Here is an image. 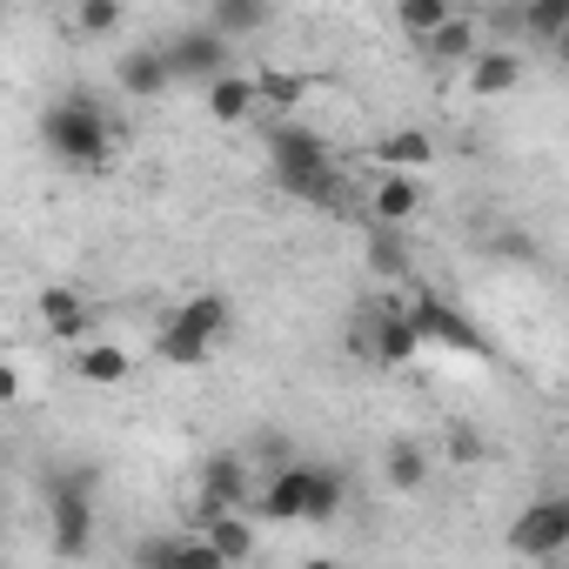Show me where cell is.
I'll list each match as a JSON object with an SVG mask.
<instances>
[{
	"mask_svg": "<svg viewBox=\"0 0 569 569\" xmlns=\"http://www.w3.org/2000/svg\"><path fill=\"white\" fill-rule=\"evenodd\" d=\"M248 81H254V108H302L316 94V81L296 68H248Z\"/></svg>",
	"mask_w": 569,
	"mask_h": 569,
	"instance_id": "obj_18",
	"label": "cell"
},
{
	"mask_svg": "<svg viewBox=\"0 0 569 569\" xmlns=\"http://www.w3.org/2000/svg\"><path fill=\"white\" fill-rule=\"evenodd\" d=\"M161 61H168V74L174 81H221V74H234V48L221 41V34H208L201 21L194 28H181L174 41H161Z\"/></svg>",
	"mask_w": 569,
	"mask_h": 569,
	"instance_id": "obj_6",
	"label": "cell"
},
{
	"mask_svg": "<svg viewBox=\"0 0 569 569\" xmlns=\"http://www.w3.org/2000/svg\"><path fill=\"white\" fill-rule=\"evenodd\" d=\"M168 322H174L181 336H194V342H208V349H214V342L228 336L234 309H228V296H188V302H181V309H174Z\"/></svg>",
	"mask_w": 569,
	"mask_h": 569,
	"instance_id": "obj_17",
	"label": "cell"
},
{
	"mask_svg": "<svg viewBox=\"0 0 569 569\" xmlns=\"http://www.w3.org/2000/svg\"><path fill=\"white\" fill-rule=\"evenodd\" d=\"M369 261H376V274H389V281H396V274H409V248H402V234H396V228H382V234L369 241Z\"/></svg>",
	"mask_w": 569,
	"mask_h": 569,
	"instance_id": "obj_28",
	"label": "cell"
},
{
	"mask_svg": "<svg viewBox=\"0 0 569 569\" xmlns=\"http://www.w3.org/2000/svg\"><path fill=\"white\" fill-rule=\"evenodd\" d=\"M268 168H274V181L289 188L296 201L349 208V174H342L336 148H329L316 128H302V121H274V128H268Z\"/></svg>",
	"mask_w": 569,
	"mask_h": 569,
	"instance_id": "obj_1",
	"label": "cell"
},
{
	"mask_svg": "<svg viewBox=\"0 0 569 569\" xmlns=\"http://www.w3.org/2000/svg\"><path fill=\"white\" fill-rule=\"evenodd\" d=\"M449 14H456L449 0H402V8H396V28H402V34H416V41H429Z\"/></svg>",
	"mask_w": 569,
	"mask_h": 569,
	"instance_id": "obj_26",
	"label": "cell"
},
{
	"mask_svg": "<svg viewBox=\"0 0 569 569\" xmlns=\"http://www.w3.org/2000/svg\"><path fill=\"white\" fill-rule=\"evenodd\" d=\"M194 536H201V542H208V549H214V556H221L228 569L254 556V516H208V522H201Z\"/></svg>",
	"mask_w": 569,
	"mask_h": 569,
	"instance_id": "obj_19",
	"label": "cell"
},
{
	"mask_svg": "<svg viewBox=\"0 0 569 569\" xmlns=\"http://www.w3.org/2000/svg\"><path fill=\"white\" fill-rule=\"evenodd\" d=\"M248 496H254L248 456L221 449V456L201 462V522H208V516H248Z\"/></svg>",
	"mask_w": 569,
	"mask_h": 569,
	"instance_id": "obj_8",
	"label": "cell"
},
{
	"mask_svg": "<svg viewBox=\"0 0 569 569\" xmlns=\"http://www.w3.org/2000/svg\"><path fill=\"white\" fill-rule=\"evenodd\" d=\"M522 74H529V61H522L516 48H482V54L462 68V88H469L476 101H496V94H516Z\"/></svg>",
	"mask_w": 569,
	"mask_h": 569,
	"instance_id": "obj_10",
	"label": "cell"
},
{
	"mask_svg": "<svg viewBox=\"0 0 569 569\" xmlns=\"http://www.w3.org/2000/svg\"><path fill=\"white\" fill-rule=\"evenodd\" d=\"M376 161H382L389 174H416V168H429V161H436V141H429L422 128H396V134L376 148Z\"/></svg>",
	"mask_w": 569,
	"mask_h": 569,
	"instance_id": "obj_21",
	"label": "cell"
},
{
	"mask_svg": "<svg viewBox=\"0 0 569 569\" xmlns=\"http://www.w3.org/2000/svg\"><path fill=\"white\" fill-rule=\"evenodd\" d=\"M349 349H356L362 362H376V369H402V362H416V356H422V342H416V329L402 322V309H396V302L362 309V316H356V329H349Z\"/></svg>",
	"mask_w": 569,
	"mask_h": 569,
	"instance_id": "obj_4",
	"label": "cell"
},
{
	"mask_svg": "<svg viewBox=\"0 0 569 569\" xmlns=\"http://www.w3.org/2000/svg\"><path fill=\"white\" fill-rule=\"evenodd\" d=\"M0 536H8V516H0Z\"/></svg>",
	"mask_w": 569,
	"mask_h": 569,
	"instance_id": "obj_32",
	"label": "cell"
},
{
	"mask_svg": "<svg viewBox=\"0 0 569 569\" xmlns=\"http://www.w3.org/2000/svg\"><path fill=\"white\" fill-rule=\"evenodd\" d=\"M201 28H208V34H221V41L234 48V34H254V28H268V8H261V0H214Z\"/></svg>",
	"mask_w": 569,
	"mask_h": 569,
	"instance_id": "obj_23",
	"label": "cell"
},
{
	"mask_svg": "<svg viewBox=\"0 0 569 569\" xmlns=\"http://www.w3.org/2000/svg\"><path fill=\"white\" fill-rule=\"evenodd\" d=\"M516 28H529L536 41H556V34L569 28V0H536V8L516 14Z\"/></svg>",
	"mask_w": 569,
	"mask_h": 569,
	"instance_id": "obj_27",
	"label": "cell"
},
{
	"mask_svg": "<svg viewBox=\"0 0 569 569\" xmlns=\"http://www.w3.org/2000/svg\"><path fill=\"white\" fill-rule=\"evenodd\" d=\"M296 569H349V562H336V556H302Z\"/></svg>",
	"mask_w": 569,
	"mask_h": 569,
	"instance_id": "obj_31",
	"label": "cell"
},
{
	"mask_svg": "<svg viewBox=\"0 0 569 569\" xmlns=\"http://www.w3.org/2000/svg\"><path fill=\"white\" fill-rule=\"evenodd\" d=\"M402 309V322L416 329V342H436V349H456V356H489V336L462 316V309H449V302H436V296H409V302H396Z\"/></svg>",
	"mask_w": 569,
	"mask_h": 569,
	"instance_id": "obj_5",
	"label": "cell"
},
{
	"mask_svg": "<svg viewBox=\"0 0 569 569\" xmlns=\"http://www.w3.org/2000/svg\"><path fill=\"white\" fill-rule=\"evenodd\" d=\"M34 322L54 336V342H88V322H94V309H88V296L81 289H68V281H48V289L34 296Z\"/></svg>",
	"mask_w": 569,
	"mask_h": 569,
	"instance_id": "obj_9",
	"label": "cell"
},
{
	"mask_svg": "<svg viewBox=\"0 0 569 569\" xmlns=\"http://www.w3.org/2000/svg\"><path fill=\"white\" fill-rule=\"evenodd\" d=\"M349 509V476L329 469V462H309V482H302V522H336Z\"/></svg>",
	"mask_w": 569,
	"mask_h": 569,
	"instance_id": "obj_15",
	"label": "cell"
},
{
	"mask_svg": "<svg viewBox=\"0 0 569 569\" xmlns=\"http://www.w3.org/2000/svg\"><path fill=\"white\" fill-rule=\"evenodd\" d=\"M134 569H228L201 536H148L134 549Z\"/></svg>",
	"mask_w": 569,
	"mask_h": 569,
	"instance_id": "obj_11",
	"label": "cell"
},
{
	"mask_svg": "<svg viewBox=\"0 0 569 569\" xmlns=\"http://www.w3.org/2000/svg\"><path fill=\"white\" fill-rule=\"evenodd\" d=\"M201 101H208V114H214L221 128H234V121H248V114H254V81L234 68V74L208 81V88H201Z\"/></svg>",
	"mask_w": 569,
	"mask_h": 569,
	"instance_id": "obj_20",
	"label": "cell"
},
{
	"mask_svg": "<svg viewBox=\"0 0 569 569\" xmlns=\"http://www.w3.org/2000/svg\"><path fill=\"white\" fill-rule=\"evenodd\" d=\"M41 141H48V154L68 161V168H108V161H114V121H108V108L88 101V94L48 101V108H41Z\"/></svg>",
	"mask_w": 569,
	"mask_h": 569,
	"instance_id": "obj_2",
	"label": "cell"
},
{
	"mask_svg": "<svg viewBox=\"0 0 569 569\" xmlns=\"http://www.w3.org/2000/svg\"><path fill=\"white\" fill-rule=\"evenodd\" d=\"M121 21H128V8H121V0H81V8H74V34H88V41H108V34H121Z\"/></svg>",
	"mask_w": 569,
	"mask_h": 569,
	"instance_id": "obj_24",
	"label": "cell"
},
{
	"mask_svg": "<svg viewBox=\"0 0 569 569\" xmlns=\"http://www.w3.org/2000/svg\"><path fill=\"white\" fill-rule=\"evenodd\" d=\"M422 48H429V61H442V68H469V61L482 54V28H476V14H449Z\"/></svg>",
	"mask_w": 569,
	"mask_h": 569,
	"instance_id": "obj_16",
	"label": "cell"
},
{
	"mask_svg": "<svg viewBox=\"0 0 569 569\" xmlns=\"http://www.w3.org/2000/svg\"><path fill=\"white\" fill-rule=\"evenodd\" d=\"M48 529H54L61 562H81L94 549V476L88 469H54L48 476Z\"/></svg>",
	"mask_w": 569,
	"mask_h": 569,
	"instance_id": "obj_3",
	"label": "cell"
},
{
	"mask_svg": "<svg viewBox=\"0 0 569 569\" xmlns=\"http://www.w3.org/2000/svg\"><path fill=\"white\" fill-rule=\"evenodd\" d=\"M14 402H21V369L0 362V409H14Z\"/></svg>",
	"mask_w": 569,
	"mask_h": 569,
	"instance_id": "obj_30",
	"label": "cell"
},
{
	"mask_svg": "<svg viewBox=\"0 0 569 569\" xmlns=\"http://www.w3.org/2000/svg\"><path fill=\"white\" fill-rule=\"evenodd\" d=\"M449 462H482V436L476 429H449Z\"/></svg>",
	"mask_w": 569,
	"mask_h": 569,
	"instance_id": "obj_29",
	"label": "cell"
},
{
	"mask_svg": "<svg viewBox=\"0 0 569 569\" xmlns=\"http://www.w3.org/2000/svg\"><path fill=\"white\" fill-rule=\"evenodd\" d=\"M0 21H8V8H0Z\"/></svg>",
	"mask_w": 569,
	"mask_h": 569,
	"instance_id": "obj_33",
	"label": "cell"
},
{
	"mask_svg": "<svg viewBox=\"0 0 569 569\" xmlns=\"http://www.w3.org/2000/svg\"><path fill=\"white\" fill-rule=\"evenodd\" d=\"M382 482H389V489H402V496H409V489H422V482H429V449H422V442H409V436H402V442H389V449H382Z\"/></svg>",
	"mask_w": 569,
	"mask_h": 569,
	"instance_id": "obj_22",
	"label": "cell"
},
{
	"mask_svg": "<svg viewBox=\"0 0 569 569\" xmlns=\"http://www.w3.org/2000/svg\"><path fill=\"white\" fill-rule=\"evenodd\" d=\"M509 549L529 562H556L569 549V502L562 496H536L516 522H509Z\"/></svg>",
	"mask_w": 569,
	"mask_h": 569,
	"instance_id": "obj_7",
	"label": "cell"
},
{
	"mask_svg": "<svg viewBox=\"0 0 569 569\" xmlns=\"http://www.w3.org/2000/svg\"><path fill=\"white\" fill-rule=\"evenodd\" d=\"M74 376H81L88 389H121V382L134 376V356H128L121 342H81V349H74Z\"/></svg>",
	"mask_w": 569,
	"mask_h": 569,
	"instance_id": "obj_14",
	"label": "cell"
},
{
	"mask_svg": "<svg viewBox=\"0 0 569 569\" xmlns=\"http://www.w3.org/2000/svg\"><path fill=\"white\" fill-rule=\"evenodd\" d=\"M369 214L382 221V228H409L416 214H422V188H416V174H382L376 188H369Z\"/></svg>",
	"mask_w": 569,
	"mask_h": 569,
	"instance_id": "obj_13",
	"label": "cell"
},
{
	"mask_svg": "<svg viewBox=\"0 0 569 569\" xmlns=\"http://www.w3.org/2000/svg\"><path fill=\"white\" fill-rule=\"evenodd\" d=\"M114 88H121L128 101H154V94H168V88H174V74H168L161 48H134V54H121V61H114Z\"/></svg>",
	"mask_w": 569,
	"mask_h": 569,
	"instance_id": "obj_12",
	"label": "cell"
},
{
	"mask_svg": "<svg viewBox=\"0 0 569 569\" xmlns=\"http://www.w3.org/2000/svg\"><path fill=\"white\" fill-rule=\"evenodd\" d=\"M154 356H161L168 369H201V362H208V342H194V336H181L174 322H161V329H154Z\"/></svg>",
	"mask_w": 569,
	"mask_h": 569,
	"instance_id": "obj_25",
	"label": "cell"
}]
</instances>
